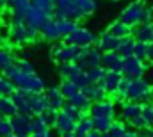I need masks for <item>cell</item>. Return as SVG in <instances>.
Instances as JSON below:
<instances>
[{
  "instance_id": "1",
  "label": "cell",
  "mask_w": 153,
  "mask_h": 137,
  "mask_svg": "<svg viewBox=\"0 0 153 137\" xmlns=\"http://www.w3.org/2000/svg\"><path fill=\"white\" fill-rule=\"evenodd\" d=\"M130 27H137L144 22H152V9L144 4V0H130L126 7L121 9L119 18Z\"/></svg>"
},
{
  "instance_id": "2",
  "label": "cell",
  "mask_w": 153,
  "mask_h": 137,
  "mask_svg": "<svg viewBox=\"0 0 153 137\" xmlns=\"http://www.w3.org/2000/svg\"><path fill=\"white\" fill-rule=\"evenodd\" d=\"M126 100L135 103H150L153 100V84L146 78H130L128 91H126Z\"/></svg>"
},
{
  "instance_id": "3",
  "label": "cell",
  "mask_w": 153,
  "mask_h": 137,
  "mask_svg": "<svg viewBox=\"0 0 153 137\" xmlns=\"http://www.w3.org/2000/svg\"><path fill=\"white\" fill-rule=\"evenodd\" d=\"M38 36H39V32L30 31L25 22H11L9 31H7V39H9L13 45H18V46L36 41Z\"/></svg>"
},
{
  "instance_id": "4",
  "label": "cell",
  "mask_w": 153,
  "mask_h": 137,
  "mask_svg": "<svg viewBox=\"0 0 153 137\" xmlns=\"http://www.w3.org/2000/svg\"><path fill=\"white\" fill-rule=\"evenodd\" d=\"M82 54V48L73 46V45H68V43H53L52 48H50V55L55 63L59 64H66V63H76L78 57Z\"/></svg>"
},
{
  "instance_id": "5",
  "label": "cell",
  "mask_w": 153,
  "mask_h": 137,
  "mask_svg": "<svg viewBox=\"0 0 153 137\" xmlns=\"http://www.w3.org/2000/svg\"><path fill=\"white\" fill-rule=\"evenodd\" d=\"M59 75H61L62 80L73 82L80 91L89 84V80H87V77H85V69L82 68L78 63H66V64H61V66H59Z\"/></svg>"
},
{
  "instance_id": "6",
  "label": "cell",
  "mask_w": 153,
  "mask_h": 137,
  "mask_svg": "<svg viewBox=\"0 0 153 137\" xmlns=\"http://www.w3.org/2000/svg\"><path fill=\"white\" fill-rule=\"evenodd\" d=\"M96 37L98 36L94 34L91 29H87V27H82V25H76V29L73 32H70V34L64 37V43H68V45H73V46H78V48H91V46H94L96 45Z\"/></svg>"
},
{
  "instance_id": "7",
  "label": "cell",
  "mask_w": 153,
  "mask_h": 137,
  "mask_svg": "<svg viewBox=\"0 0 153 137\" xmlns=\"http://www.w3.org/2000/svg\"><path fill=\"white\" fill-rule=\"evenodd\" d=\"M148 71V64L137 57H126L123 59V69H121V75L125 78H143Z\"/></svg>"
},
{
  "instance_id": "8",
  "label": "cell",
  "mask_w": 153,
  "mask_h": 137,
  "mask_svg": "<svg viewBox=\"0 0 153 137\" xmlns=\"http://www.w3.org/2000/svg\"><path fill=\"white\" fill-rule=\"evenodd\" d=\"M89 116L91 118H116V102L111 98H105L102 102H96L91 105L89 109Z\"/></svg>"
},
{
  "instance_id": "9",
  "label": "cell",
  "mask_w": 153,
  "mask_h": 137,
  "mask_svg": "<svg viewBox=\"0 0 153 137\" xmlns=\"http://www.w3.org/2000/svg\"><path fill=\"white\" fill-rule=\"evenodd\" d=\"M84 69H91V68H96L102 64V52L96 48V46H91V48H84L78 61H76Z\"/></svg>"
},
{
  "instance_id": "10",
  "label": "cell",
  "mask_w": 153,
  "mask_h": 137,
  "mask_svg": "<svg viewBox=\"0 0 153 137\" xmlns=\"http://www.w3.org/2000/svg\"><path fill=\"white\" fill-rule=\"evenodd\" d=\"M50 18H52V14H48V13H45V11L36 9V7H32V5H30L29 14H27V18H25V23H27V27H29L30 31L39 32V31H41V27H43Z\"/></svg>"
},
{
  "instance_id": "11",
  "label": "cell",
  "mask_w": 153,
  "mask_h": 137,
  "mask_svg": "<svg viewBox=\"0 0 153 137\" xmlns=\"http://www.w3.org/2000/svg\"><path fill=\"white\" fill-rule=\"evenodd\" d=\"M11 125H13V134H16V136L29 137L32 134V116L16 114L11 118Z\"/></svg>"
},
{
  "instance_id": "12",
  "label": "cell",
  "mask_w": 153,
  "mask_h": 137,
  "mask_svg": "<svg viewBox=\"0 0 153 137\" xmlns=\"http://www.w3.org/2000/svg\"><path fill=\"white\" fill-rule=\"evenodd\" d=\"M45 96H46V102H48V109L50 110H55V112H59L64 107V103H66V98L62 96L59 86L46 87L45 89Z\"/></svg>"
},
{
  "instance_id": "13",
  "label": "cell",
  "mask_w": 153,
  "mask_h": 137,
  "mask_svg": "<svg viewBox=\"0 0 153 137\" xmlns=\"http://www.w3.org/2000/svg\"><path fill=\"white\" fill-rule=\"evenodd\" d=\"M119 37H116L112 36L111 32H107V31H103L102 34L96 37V48L102 52V54H107V52H116L117 50V46H119Z\"/></svg>"
},
{
  "instance_id": "14",
  "label": "cell",
  "mask_w": 153,
  "mask_h": 137,
  "mask_svg": "<svg viewBox=\"0 0 153 137\" xmlns=\"http://www.w3.org/2000/svg\"><path fill=\"white\" fill-rule=\"evenodd\" d=\"M121 80H123V75H121V73H117V71H107L105 77L102 78L100 86L105 89V93H107L109 96H116Z\"/></svg>"
},
{
  "instance_id": "15",
  "label": "cell",
  "mask_w": 153,
  "mask_h": 137,
  "mask_svg": "<svg viewBox=\"0 0 153 137\" xmlns=\"http://www.w3.org/2000/svg\"><path fill=\"white\" fill-rule=\"evenodd\" d=\"M29 107H30V116L46 114L48 102H46L45 93H30V96H29Z\"/></svg>"
},
{
  "instance_id": "16",
  "label": "cell",
  "mask_w": 153,
  "mask_h": 137,
  "mask_svg": "<svg viewBox=\"0 0 153 137\" xmlns=\"http://www.w3.org/2000/svg\"><path fill=\"white\" fill-rule=\"evenodd\" d=\"M39 34H41L43 39L52 41V43H57V41H61V39H62V34H61V31H59V23H57V20H55V18H50V20L41 27Z\"/></svg>"
},
{
  "instance_id": "17",
  "label": "cell",
  "mask_w": 153,
  "mask_h": 137,
  "mask_svg": "<svg viewBox=\"0 0 153 137\" xmlns=\"http://www.w3.org/2000/svg\"><path fill=\"white\" fill-rule=\"evenodd\" d=\"M75 121L70 118V116H66L62 110H59L57 112V118H55V121H53V128L61 134V136H66V134H73V130H75Z\"/></svg>"
},
{
  "instance_id": "18",
  "label": "cell",
  "mask_w": 153,
  "mask_h": 137,
  "mask_svg": "<svg viewBox=\"0 0 153 137\" xmlns=\"http://www.w3.org/2000/svg\"><path fill=\"white\" fill-rule=\"evenodd\" d=\"M29 96H30V93H29V91H23V89H16V91L11 95V100H13V103H14L18 114H27V116H30Z\"/></svg>"
},
{
  "instance_id": "19",
  "label": "cell",
  "mask_w": 153,
  "mask_h": 137,
  "mask_svg": "<svg viewBox=\"0 0 153 137\" xmlns=\"http://www.w3.org/2000/svg\"><path fill=\"white\" fill-rule=\"evenodd\" d=\"M100 66L105 68L107 71H117V73H121V69H123V57L117 52L102 54V64Z\"/></svg>"
},
{
  "instance_id": "20",
  "label": "cell",
  "mask_w": 153,
  "mask_h": 137,
  "mask_svg": "<svg viewBox=\"0 0 153 137\" xmlns=\"http://www.w3.org/2000/svg\"><path fill=\"white\" fill-rule=\"evenodd\" d=\"M82 93L87 96V100H89L91 103L102 102V100L109 98V95L105 93V89H103L100 84H87V86L82 89Z\"/></svg>"
},
{
  "instance_id": "21",
  "label": "cell",
  "mask_w": 153,
  "mask_h": 137,
  "mask_svg": "<svg viewBox=\"0 0 153 137\" xmlns=\"http://www.w3.org/2000/svg\"><path fill=\"white\" fill-rule=\"evenodd\" d=\"M141 110H143V105L141 103H135V102H130V100H125L121 102V118L125 121H132L134 118L141 116Z\"/></svg>"
},
{
  "instance_id": "22",
  "label": "cell",
  "mask_w": 153,
  "mask_h": 137,
  "mask_svg": "<svg viewBox=\"0 0 153 137\" xmlns=\"http://www.w3.org/2000/svg\"><path fill=\"white\" fill-rule=\"evenodd\" d=\"M76 9V14H78V20H84L87 16H91L96 7H98V2L96 0H73Z\"/></svg>"
},
{
  "instance_id": "23",
  "label": "cell",
  "mask_w": 153,
  "mask_h": 137,
  "mask_svg": "<svg viewBox=\"0 0 153 137\" xmlns=\"http://www.w3.org/2000/svg\"><path fill=\"white\" fill-rule=\"evenodd\" d=\"M107 32H111L112 36L119 37V39H125V37L134 36V27L126 25V23L121 22V20H116V22H112V23L107 27Z\"/></svg>"
},
{
  "instance_id": "24",
  "label": "cell",
  "mask_w": 153,
  "mask_h": 137,
  "mask_svg": "<svg viewBox=\"0 0 153 137\" xmlns=\"http://www.w3.org/2000/svg\"><path fill=\"white\" fill-rule=\"evenodd\" d=\"M134 37H135V41H143V43L150 45L153 41V23L144 22V23L134 27Z\"/></svg>"
},
{
  "instance_id": "25",
  "label": "cell",
  "mask_w": 153,
  "mask_h": 137,
  "mask_svg": "<svg viewBox=\"0 0 153 137\" xmlns=\"http://www.w3.org/2000/svg\"><path fill=\"white\" fill-rule=\"evenodd\" d=\"M94 130V125H93V118L91 116H84L80 121H76L75 125V130H73V134H75L76 137H85L89 132H93Z\"/></svg>"
},
{
  "instance_id": "26",
  "label": "cell",
  "mask_w": 153,
  "mask_h": 137,
  "mask_svg": "<svg viewBox=\"0 0 153 137\" xmlns=\"http://www.w3.org/2000/svg\"><path fill=\"white\" fill-rule=\"evenodd\" d=\"M134 48H135V37L130 36V37H125V39L119 41V46H117L116 52H117L123 59H126V57H132V55H134Z\"/></svg>"
},
{
  "instance_id": "27",
  "label": "cell",
  "mask_w": 153,
  "mask_h": 137,
  "mask_svg": "<svg viewBox=\"0 0 153 137\" xmlns=\"http://www.w3.org/2000/svg\"><path fill=\"white\" fill-rule=\"evenodd\" d=\"M16 114H18V110H16L14 103L11 100V96H2V95H0V116L11 119V118L16 116Z\"/></svg>"
},
{
  "instance_id": "28",
  "label": "cell",
  "mask_w": 153,
  "mask_h": 137,
  "mask_svg": "<svg viewBox=\"0 0 153 137\" xmlns=\"http://www.w3.org/2000/svg\"><path fill=\"white\" fill-rule=\"evenodd\" d=\"M68 103H71L73 107L80 109V110H82V112H85V114L89 112V109H91V105H93V103L87 100V96H85L82 91H78L75 96H71V98L68 100Z\"/></svg>"
},
{
  "instance_id": "29",
  "label": "cell",
  "mask_w": 153,
  "mask_h": 137,
  "mask_svg": "<svg viewBox=\"0 0 153 137\" xmlns=\"http://www.w3.org/2000/svg\"><path fill=\"white\" fill-rule=\"evenodd\" d=\"M107 69L102 68V66H96V68H91V69H85V77L89 80V84H100L102 78L105 77Z\"/></svg>"
},
{
  "instance_id": "30",
  "label": "cell",
  "mask_w": 153,
  "mask_h": 137,
  "mask_svg": "<svg viewBox=\"0 0 153 137\" xmlns=\"http://www.w3.org/2000/svg\"><path fill=\"white\" fill-rule=\"evenodd\" d=\"M112 123H114V119H111V118H93V125L98 134H107L111 130Z\"/></svg>"
},
{
  "instance_id": "31",
  "label": "cell",
  "mask_w": 153,
  "mask_h": 137,
  "mask_svg": "<svg viewBox=\"0 0 153 137\" xmlns=\"http://www.w3.org/2000/svg\"><path fill=\"white\" fill-rule=\"evenodd\" d=\"M50 123H48V118L46 114H41V116H32V132H45V130H50Z\"/></svg>"
},
{
  "instance_id": "32",
  "label": "cell",
  "mask_w": 153,
  "mask_h": 137,
  "mask_svg": "<svg viewBox=\"0 0 153 137\" xmlns=\"http://www.w3.org/2000/svg\"><path fill=\"white\" fill-rule=\"evenodd\" d=\"M14 63H16L14 54H13L11 50L4 48V46H0V71L5 69V68H9V66H13Z\"/></svg>"
},
{
  "instance_id": "33",
  "label": "cell",
  "mask_w": 153,
  "mask_h": 137,
  "mask_svg": "<svg viewBox=\"0 0 153 137\" xmlns=\"http://www.w3.org/2000/svg\"><path fill=\"white\" fill-rule=\"evenodd\" d=\"M59 89H61V93H62V96L66 98V102L71 98V96H75L76 93L80 91L78 87H76L73 82H70V80H62L61 82V86H59Z\"/></svg>"
},
{
  "instance_id": "34",
  "label": "cell",
  "mask_w": 153,
  "mask_h": 137,
  "mask_svg": "<svg viewBox=\"0 0 153 137\" xmlns=\"http://www.w3.org/2000/svg\"><path fill=\"white\" fill-rule=\"evenodd\" d=\"M57 20V18H55ZM57 23H59V31H61V34H62V39L66 37V36L70 34V32H73L76 29V22L73 20H66V18H61V20H57Z\"/></svg>"
},
{
  "instance_id": "35",
  "label": "cell",
  "mask_w": 153,
  "mask_h": 137,
  "mask_svg": "<svg viewBox=\"0 0 153 137\" xmlns=\"http://www.w3.org/2000/svg\"><path fill=\"white\" fill-rule=\"evenodd\" d=\"M61 110H62V112H64L66 116H70V118H71V119H73L75 123H76V121H80V119H82V118L85 116V112H82L80 109H76V107H73L71 103H68V102L64 103V107H62Z\"/></svg>"
},
{
  "instance_id": "36",
  "label": "cell",
  "mask_w": 153,
  "mask_h": 137,
  "mask_svg": "<svg viewBox=\"0 0 153 137\" xmlns=\"http://www.w3.org/2000/svg\"><path fill=\"white\" fill-rule=\"evenodd\" d=\"M14 91H16L14 84H13L9 78H5V77L0 73V95H2V96H11Z\"/></svg>"
},
{
  "instance_id": "37",
  "label": "cell",
  "mask_w": 153,
  "mask_h": 137,
  "mask_svg": "<svg viewBox=\"0 0 153 137\" xmlns=\"http://www.w3.org/2000/svg\"><path fill=\"white\" fill-rule=\"evenodd\" d=\"M134 57L141 59V61H148V43L143 41H135V48H134Z\"/></svg>"
},
{
  "instance_id": "38",
  "label": "cell",
  "mask_w": 153,
  "mask_h": 137,
  "mask_svg": "<svg viewBox=\"0 0 153 137\" xmlns=\"http://www.w3.org/2000/svg\"><path fill=\"white\" fill-rule=\"evenodd\" d=\"M141 116L144 118L148 128H153V103H143V110Z\"/></svg>"
},
{
  "instance_id": "39",
  "label": "cell",
  "mask_w": 153,
  "mask_h": 137,
  "mask_svg": "<svg viewBox=\"0 0 153 137\" xmlns=\"http://www.w3.org/2000/svg\"><path fill=\"white\" fill-rule=\"evenodd\" d=\"M126 130H128V128H126L125 121H116L114 119V123H112V127H111V130H109L107 134H109L111 137H121Z\"/></svg>"
},
{
  "instance_id": "40",
  "label": "cell",
  "mask_w": 153,
  "mask_h": 137,
  "mask_svg": "<svg viewBox=\"0 0 153 137\" xmlns=\"http://www.w3.org/2000/svg\"><path fill=\"white\" fill-rule=\"evenodd\" d=\"M13 136V125L9 118L0 116V137H9Z\"/></svg>"
},
{
  "instance_id": "41",
  "label": "cell",
  "mask_w": 153,
  "mask_h": 137,
  "mask_svg": "<svg viewBox=\"0 0 153 137\" xmlns=\"http://www.w3.org/2000/svg\"><path fill=\"white\" fill-rule=\"evenodd\" d=\"M14 64H16V68L20 69L22 73H36L34 64H32L30 61H27V59H18Z\"/></svg>"
},
{
  "instance_id": "42",
  "label": "cell",
  "mask_w": 153,
  "mask_h": 137,
  "mask_svg": "<svg viewBox=\"0 0 153 137\" xmlns=\"http://www.w3.org/2000/svg\"><path fill=\"white\" fill-rule=\"evenodd\" d=\"M130 125H132V128H134L135 132H139V130H146V128H148V125H146V121H144V118H143V116L134 118V119L130 121Z\"/></svg>"
},
{
  "instance_id": "43",
  "label": "cell",
  "mask_w": 153,
  "mask_h": 137,
  "mask_svg": "<svg viewBox=\"0 0 153 137\" xmlns=\"http://www.w3.org/2000/svg\"><path fill=\"white\" fill-rule=\"evenodd\" d=\"M29 137H52V132H50V130H45V132H32Z\"/></svg>"
},
{
  "instance_id": "44",
  "label": "cell",
  "mask_w": 153,
  "mask_h": 137,
  "mask_svg": "<svg viewBox=\"0 0 153 137\" xmlns=\"http://www.w3.org/2000/svg\"><path fill=\"white\" fill-rule=\"evenodd\" d=\"M137 136H139V132H135V130H126L121 137H137Z\"/></svg>"
},
{
  "instance_id": "45",
  "label": "cell",
  "mask_w": 153,
  "mask_h": 137,
  "mask_svg": "<svg viewBox=\"0 0 153 137\" xmlns=\"http://www.w3.org/2000/svg\"><path fill=\"white\" fill-rule=\"evenodd\" d=\"M148 61H152L153 63V41L148 45Z\"/></svg>"
},
{
  "instance_id": "46",
  "label": "cell",
  "mask_w": 153,
  "mask_h": 137,
  "mask_svg": "<svg viewBox=\"0 0 153 137\" xmlns=\"http://www.w3.org/2000/svg\"><path fill=\"white\" fill-rule=\"evenodd\" d=\"M85 137H100V134H98L96 130H93V132H89V134H87Z\"/></svg>"
},
{
  "instance_id": "47",
  "label": "cell",
  "mask_w": 153,
  "mask_h": 137,
  "mask_svg": "<svg viewBox=\"0 0 153 137\" xmlns=\"http://www.w3.org/2000/svg\"><path fill=\"white\" fill-rule=\"evenodd\" d=\"M7 7V4H5V0H0V11H4Z\"/></svg>"
},
{
  "instance_id": "48",
  "label": "cell",
  "mask_w": 153,
  "mask_h": 137,
  "mask_svg": "<svg viewBox=\"0 0 153 137\" xmlns=\"http://www.w3.org/2000/svg\"><path fill=\"white\" fill-rule=\"evenodd\" d=\"M62 137H76L75 134H66V136H62Z\"/></svg>"
},
{
  "instance_id": "49",
  "label": "cell",
  "mask_w": 153,
  "mask_h": 137,
  "mask_svg": "<svg viewBox=\"0 0 153 137\" xmlns=\"http://www.w3.org/2000/svg\"><path fill=\"white\" fill-rule=\"evenodd\" d=\"M100 137H111L109 134H100Z\"/></svg>"
},
{
  "instance_id": "50",
  "label": "cell",
  "mask_w": 153,
  "mask_h": 137,
  "mask_svg": "<svg viewBox=\"0 0 153 137\" xmlns=\"http://www.w3.org/2000/svg\"><path fill=\"white\" fill-rule=\"evenodd\" d=\"M9 137H25V136H16V134H13V136H9Z\"/></svg>"
},
{
  "instance_id": "51",
  "label": "cell",
  "mask_w": 153,
  "mask_h": 137,
  "mask_svg": "<svg viewBox=\"0 0 153 137\" xmlns=\"http://www.w3.org/2000/svg\"><path fill=\"white\" fill-rule=\"evenodd\" d=\"M152 23H153V7H152Z\"/></svg>"
},
{
  "instance_id": "52",
  "label": "cell",
  "mask_w": 153,
  "mask_h": 137,
  "mask_svg": "<svg viewBox=\"0 0 153 137\" xmlns=\"http://www.w3.org/2000/svg\"><path fill=\"white\" fill-rule=\"evenodd\" d=\"M137 137H148V136H143V134H139V136H137Z\"/></svg>"
},
{
  "instance_id": "53",
  "label": "cell",
  "mask_w": 153,
  "mask_h": 137,
  "mask_svg": "<svg viewBox=\"0 0 153 137\" xmlns=\"http://www.w3.org/2000/svg\"><path fill=\"white\" fill-rule=\"evenodd\" d=\"M112 2H123V0H112Z\"/></svg>"
},
{
  "instance_id": "54",
  "label": "cell",
  "mask_w": 153,
  "mask_h": 137,
  "mask_svg": "<svg viewBox=\"0 0 153 137\" xmlns=\"http://www.w3.org/2000/svg\"><path fill=\"white\" fill-rule=\"evenodd\" d=\"M0 18H2V11H0Z\"/></svg>"
},
{
  "instance_id": "55",
  "label": "cell",
  "mask_w": 153,
  "mask_h": 137,
  "mask_svg": "<svg viewBox=\"0 0 153 137\" xmlns=\"http://www.w3.org/2000/svg\"><path fill=\"white\" fill-rule=\"evenodd\" d=\"M7 2H9V0H5V4H7Z\"/></svg>"
}]
</instances>
